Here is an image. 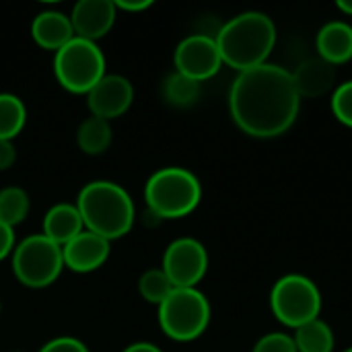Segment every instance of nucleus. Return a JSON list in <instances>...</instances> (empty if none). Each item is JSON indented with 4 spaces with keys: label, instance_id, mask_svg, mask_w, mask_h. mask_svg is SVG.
Returning <instances> with one entry per match:
<instances>
[{
    "label": "nucleus",
    "instance_id": "obj_10",
    "mask_svg": "<svg viewBox=\"0 0 352 352\" xmlns=\"http://www.w3.org/2000/svg\"><path fill=\"white\" fill-rule=\"evenodd\" d=\"M173 62H175V72L196 82L214 76L223 66L217 39L204 33L188 35L186 39H182L179 45L175 47Z\"/></svg>",
    "mask_w": 352,
    "mask_h": 352
},
{
    "label": "nucleus",
    "instance_id": "obj_19",
    "mask_svg": "<svg viewBox=\"0 0 352 352\" xmlns=\"http://www.w3.org/2000/svg\"><path fill=\"white\" fill-rule=\"evenodd\" d=\"M295 346L297 352H332L334 351V332L322 320H314L295 330Z\"/></svg>",
    "mask_w": 352,
    "mask_h": 352
},
{
    "label": "nucleus",
    "instance_id": "obj_1",
    "mask_svg": "<svg viewBox=\"0 0 352 352\" xmlns=\"http://www.w3.org/2000/svg\"><path fill=\"white\" fill-rule=\"evenodd\" d=\"M301 97L293 74L276 64H262L239 72L229 91L231 118L254 138H276L295 124Z\"/></svg>",
    "mask_w": 352,
    "mask_h": 352
},
{
    "label": "nucleus",
    "instance_id": "obj_29",
    "mask_svg": "<svg viewBox=\"0 0 352 352\" xmlns=\"http://www.w3.org/2000/svg\"><path fill=\"white\" fill-rule=\"evenodd\" d=\"M113 4H116V8H122V10H128V12H140V10H144V8H148L153 2H151V0H138V2L116 0Z\"/></svg>",
    "mask_w": 352,
    "mask_h": 352
},
{
    "label": "nucleus",
    "instance_id": "obj_24",
    "mask_svg": "<svg viewBox=\"0 0 352 352\" xmlns=\"http://www.w3.org/2000/svg\"><path fill=\"white\" fill-rule=\"evenodd\" d=\"M332 113L338 122L352 128V80L338 85L332 93Z\"/></svg>",
    "mask_w": 352,
    "mask_h": 352
},
{
    "label": "nucleus",
    "instance_id": "obj_26",
    "mask_svg": "<svg viewBox=\"0 0 352 352\" xmlns=\"http://www.w3.org/2000/svg\"><path fill=\"white\" fill-rule=\"evenodd\" d=\"M39 352H89V349L85 346V342H80L72 336H60V338H54L47 344H43Z\"/></svg>",
    "mask_w": 352,
    "mask_h": 352
},
{
    "label": "nucleus",
    "instance_id": "obj_3",
    "mask_svg": "<svg viewBox=\"0 0 352 352\" xmlns=\"http://www.w3.org/2000/svg\"><path fill=\"white\" fill-rule=\"evenodd\" d=\"M76 208L85 229L107 241L130 233L136 217L130 194L116 182L107 179L89 182L78 192Z\"/></svg>",
    "mask_w": 352,
    "mask_h": 352
},
{
    "label": "nucleus",
    "instance_id": "obj_31",
    "mask_svg": "<svg viewBox=\"0 0 352 352\" xmlns=\"http://www.w3.org/2000/svg\"><path fill=\"white\" fill-rule=\"evenodd\" d=\"M336 8L342 10L344 14L352 16V0H338V2H336Z\"/></svg>",
    "mask_w": 352,
    "mask_h": 352
},
{
    "label": "nucleus",
    "instance_id": "obj_15",
    "mask_svg": "<svg viewBox=\"0 0 352 352\" xmlns=\"http://www.w3.org/2000/svg\"><path fill=\"white\" fill-rule=\"evenodd\" d=\"M318 58L332 66H340L352 60V27L344 21L326 23L316 37Z\"/></svg>",
    "mask_w": 352,
    "mask_h": 352
},
{
    "label": "nucleus",
    "instance_id": "obj_12",
    "mask_svg": "<svg viewBox=\"0 0 352 352\" xmlns=\"http://www.w3.org/2000/svg\"><path fill=\"white\" fill-rule=\"evenodd\" d=\"M116 4L111 0H80L74 4L70 23L74 29V37L97 41L116 23Z\"/></svg>",
    "mask_w": 352,
    "mask_h": 352
},
{
    "label": "nucleus",
    "instance_id": "obj_27",
    "mask_svg": "<svg viewBox=\"0 0 352 352\" xmlns=\"http://www.w3.org/2000/svg\"><path fill=\"white\" fill-rule=\"evenodd\" d=\"M16 161V148L12 140H0V171H6Z\"/></svg>",
    "mask_w": 352,
    "mask_h": 352
},
{
    "label": "nucleus",
    "instance_id": "obj_6",
    "mask_svg": "<svg viewBox=\"0 0 352 352\" xmlns=\"http://www.w3.org/2000/svg\"><path fill=\"white\" fill-rule=\"evenodd\" d=\"M274 318L287 328H301L322 314V293L318 285L303 274H287L270 291Z\"/></svg>",
    "mask_w": 352,
    "mask_h": 352
},
{
    "label": "nucleus",
    "instance_id": "obj_32",
    "mask_svg": "<svg viewBox=\"0 0 352 352\" xmlns=\"http://www.w3.org/2000/svg\"><path fill=\"white\" fill-rule=\"evenodd\" d=\"M344 352H352V346H351V349H346V351H344Z\"/></svg>",
    "mask_w": 352,
    "mask_h": 352
},
{
    "label": "nucleus",
    "instance_id": "obj_8",
    "mask_svg": "<svg viewBox=\"0 0 352 352\" xmlns=\"http://www.w3.org/2000/svg\"><path fill=\"white\" fill-rule=\"evenodd\" d=\"M64 268L62 248L43 233L29 235L12 250V272L29 289H43L56 283Z\"/></svg>",
    "mask_w": 352,
    "mask_h": 352
},
{
    "label": "nucleus",
    "instance_id": "obj_2",
    "mask_svg": "<svg viewBox=\"0 0 352 352\" xmlns=\"http://www.w3.org/2000/svg\"><path fill=\"white\" fill-rule=\"evenodd\" d=\"M223 64L237 72L266 64L276 45V25L260 10H248L227 21L217 33Z\"/></svg>",
    "mask_w": 352,
    "mask_h": 352
},
{
    "label": "nucleus",
    "instance_id": "obj_11",
    "mask_svg": "<svg viewBox=\"0 0 352 352\" xmlns=\"http://www.w3.org/2000/svg\"><path fill=\"white\" fill-rule=\"evenodd\" d=\"M134 101V87L132 82L122 74H105L89 93H87V105L91 109V116L113 120L124 116Z\"/></svg>",
    "mask_w": 352,
    "mask_h": 352
},
{
    "label": "nucleus",
    "instance_id": "obj_4",
    "mask_svg": "<svg viewBox=\"0 0 352 352\" xmlns=\"http://www.w3.org/2000/svg\"><path fill=\"white\" fill-rule=\"evenodd\" d=\"M202 198L198 177L184 167L155 171L144 186V200L157 219H182L196 210Z\"/></svg>",
    "mask_w": 352,
    "mask_h": 352
},
{
    "label": "nucleus",
    "instance_id": "obj_25",
    "mask_svg": "<svg viewBox=\"0 0 352 352\" xmlns=\"http://www.w3.org/2000/svg\"><path fill=\"white\" fill-rule=\"evenodd\" d=\"M252 352H297V346L293 336L285 332H270L256 342Z\"/></svg>",
    "mask_w": 352,
    "mask_h": 352
},
{
    "label": "nucleus",
    "instance_id": "obj_5",
    "mask_svg": "<svg viewBox=\"0 0 352 352\" xmlns=\"http://www.w3.org/2000/svg\"><path fill=\"white\" fill-rule=\"evenodd\" d=\"M210 324V303L198 289H173L159 305L161 330L177 342L196 340Z\"/></svg>",
    "mask_w": 352,
    "mask_h": 352
},
{
    "label": "nucleus",
    "instance_id": "obj_13",
    "mask_svg": "<svg viewBox=\"0 0 352 352\" xmlns=\"http://www.w3.org/2000/svg\"><path fill=\"white\" fill-rule=\"evenodd\" d=\"M62 258L74 272H93L109 258V241L85 229L62 248Z\"/></svg>",
    "mask_w": 352,
    "mask_h": 352
},
{
    "label": "nucleus",
    "instance_id": "obj_20",
    "mask_svg": "<svg viewBox=\"0 0 352 352\" xmlns=\"http://www.w3.org/2000/svg\"><path fill=\"white\" fill-rule=\"evenodd\" d=\"M25 103L12 93H0V140H12L25 126Z\"/></svg>",
    "mask_w": 352,
    "mask_h": 352
},
{
    "label": "nucleus",
    "instance_id": "obj_16",
    "mask_svg": "<svg viewBox=\"0 0 352 352\" xmlns=\"http://www.w3.org/2000/svg\"><path fill=\"white\" fill-rule=\"evenodd\" d=\"M31 35H33L35 43L41 45L43 50L58 52L74 37V29H72L70 16H66L64 12L43 10L33 19Z\"/></svg>",
    "mask_w": 352,
    "mask_h": 352
},
{
    "label": "nucleus",
    "instance_id": "obj_28",
    "mask_svg": "<svg viewBox=\"0 0 352 352\" xmlns=\"http://www.w3.org/2000/svg\"><path fill=\"white\" fill-rule=\"evenodd\" d=\"M14 250V231L0 223V260H4L10 252Z\"/></svg>",
    "mask_w": 352,
    "mask_h": 352
},
{
    "label": "nucleus",
    "instance_id": "obj_9",
    "mask_svg": "<svg viewBox=\"0 0 352 352\" xmlns=\"http://www.w3.org/2000/svg\"><path fill=\"white\" fill-rule=\"evenodd\" d=\"M175 289H196L208 270L206 248L192 237H179L163 254L161 268Z\"/></svg>",
    "mask_w": 352,
    "mask_h": 352
},
{
    "label": "nucleus",
    "instance_id": "obj_18",
    "mask_svg": "<svg viewBox=\"0 0 352 352\" xmlns=\"http://www.w3.org/2000/svg\"><path fill=\"white\" fill-rule=\"evenodd\" d=\"M76 144L87 155H103L111 144V126L103 118H87L78 124Z\"/></svg>",
    "mask_w": 352,
    "mask_h": 352
},
{
    "label": "nucleus",
    "instance_id": "obj_30",
    "mask_svg": "<svg viewBox=\"0 0 352 352\" xmlns=\"http://www.w3.org/2000/svg\"><path fill=\"white\" fill-rule=\"evenodd\" d=\"M122 352H163L159 346L151 344V342H134L130 346H126Z\"/></svg>",
    "mask_w": 352,
    "mask_h": 352
},
{
    "label": "nucleus",
    "instance_id": "obj_7",
    "mask_svg": "<svg viewBox=\"0 0 352 352\" xmlns=\"http://www.w3.org/2000/svg\"><path fill=\"white\" fill-rule=\"evenodd\" d=\"M54 72L70 93H89L105 76V56L95 41L72 37L56 52Z\"/></svg>",
    "mask_w": 352,
    "mask_h": 352
},
{
    "label": "nucleus",
    "instance_id": "obj_14",
    "mask_svg": "<svg viewBox=\"0 0 352 352\" xmlns=\"http://www.w3.org/2000/svg\"><path fill=\"white\" fill-rule=\"evenodd\" d=\"M291 74L301 99H318L336 89V66L324 62L322 58L303 60Z\"/></svg>",
    "mask_w": 352,
    "mask_h": 352
},
{
    "label": "nucleus",
    "instance_id": "obj_17",
    "mask_svg": "<svg viewBox=\"0 0 352 352\" xmlns=\"http://www.w3.org/2000/svg\"><path fill=\"white\" fill-rule=\"evenodd\" d=\"M80 231H85V225L76 204H56L43 217V235L60 248L72 241Z\"/></svg>",
    "mask_w": 352,
    "mask_h": 352
},
{
    "label": "nucleus",
    "instance_id": "obj_23",
    "mask_svg": "<svg viewBox=\"0 0 352 352\" xmlns=\"http://www.w3.org/2000/svg\"><path fill=\"white\" fill-rule=\"evenodd\" d=\"M173 289L175 287L171 285V280L167 278V274L161 268L146 270L138 280V291H140L142 299L148 303H155V305H161Z\"/></svg>",
    "mask_w": 352,
    "mask_h": 352
},
{
    "label": "nucleus",
    "instance_id": "obj_22",
    "mask_svg": "<svg viewBox=\"0 0 352 352\" xmlns=\"http://www.w3.org/2000/svg\"><path fill=\"white\" fill-rule=\"evenodd\" d=\"M163 97L173 107H190L200 97V82L179 72H173L163 82Z\"/></svg>",
    "mask_w": 352,
    "mask_h": 352
},
{
    "label": "nucleus",
    "instance_id": "obj_21",
    "mask_svg": "<svg viewBox=\"0 0 352 352\" xmlns=\"http://www.w3.org/2000/svg\"><path fill=\"white\" fill-rule=\"evenodd\" d=\"M29 194L19 186H8L0 190V223L10 229L23 223L29 214Z\"/></svg>",
    "mask_w": 352,
    "mask_h": 352
}]
</instances>
